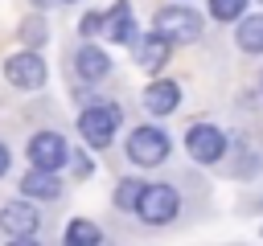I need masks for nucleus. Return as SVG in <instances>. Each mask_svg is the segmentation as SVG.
I'll list each match as a JSON object with an SVG mask.
<instances>
[{"instance_id":"nucleus-17","label":"nucleus","mask_w":263,"mask_h":246,"mask_svg":"<svg viewBox=\"0 0 263 246\" xmlns=\"http://www.w3.org/2000/svg\"><path fill=\"white\" fill-rule=\"evenodd\" d=\"M210 12H214L218 20H242L247 0H210Z\"/></svg>"},{"instance_id":"nucleus-19","label":"nucleus","mask_w":263,"mask_h":246,"mask_svg":"<svg viewBox=\"0 0 263 246\" xmlns=\"http://www.w3.org/2000/svg\"><path fill=\"white\" fill-rule=\"evenodd\" d=\"M99 16H103V12H86V16H82V25H78V29H82V33H86V37H90V33H99Z\"/></svg>"},{"instance_id":"nucleus-7","label":"nucleus","mask_w":263,"mask_h":246,"mask_svg":"<svg viewBox=\"0 0 263 246\" xmlns=\"http://www.w3.org/2000/svg\"><path fill=\"white\" fill-rule=\"evenodd\" d=\"M99 33L107 37V41H119V45H136V16H132V4L127 0H115L111 4V12H103L99 16Z\"/></svg>"},{"instance_id":"nucleus-13","label":"nucleus","mask_w":263,"mask_h":246,"mask_svg":"<svg viewBox=\"0 0 263 246\" xmlns=\"http://www.w3.org/2000/svg\"><path fill=\"white\" fill-rule=\"evenodd\" d=\"M21 193H29V197H41V201H53V197L62 193V184H58V172H37V168H29V172H25V180H21Z\"/></svg>"},{"instance_id":"nucleus-16","label":"nucleus","mask_w":263,"mask_h":246,"mask_svg":"<svg viewBox=\"0 0 263 246\" xmlns=\"http://www.w3.org/2000/svg\"><path fill=\"white\" fill-rule=\"evenodd\" d=\"M140 193H144V180H119V189H115V205H119V209H136Z\"/></svg>"},{"instance_id":"nucleus-6","label":"nucleus","mask_w":263,"mask_h":246,"mask_svg":"<svg viewBox=\"0 0 263 246\" xmlns=\"http://www.w3.org/2000/svg\"><path fill=\"white\" fill-rule=\"evenodd\" d=\"M185 148H189V156H193L197 164H214V160H222V152H226V135H222L214 123H193L189 135H185Z\"/></svg>"},{"instance_id":"nucleus-18","label":"nucleus","mask_w":263,"mask_h":246,"mask_svg":"<svg viewBox=\"0 0 263 246\" xmlns=\"http://www.w3.org/2000/svg\"><path fill=\"white\" fill-rule=\"evenodd\" d=\"M21 41L33 45V53H37V45H45V25H41V20H25V25H21Z\"/></svg>"},{"instance_id":"nucleus-11","label":"nucleus","mask_w":263,"mask_h":246,"mask_svg":"<svg viewBox=\"0 0 263 246\" xmlns=\"http://www.w3.org/2000/svg\"><path fill=\"white\" fill-rule=\"evenodd\" d=\"M177 102H181V86L177 82H152L148 90H144V107L152 111V115H168V111H177Z\"/></svg>"},{"instance_id":"nucleus-12","label":"nucleus","mask_w":263,"mask_h":246,"mask_svg":"<svg viewBox=\"0 0 263 246\" xmlns=\"http://www.w3.org/2000/svg\"><path fill=\"white\" fill-rule=\"evenodd\" d=\"M136 57H140V66H144V70H160V66L168 61V41H164V37H156V33L136 37Z\"/></svg>"},{"instance_id":"nucleus-8","label":"nucleus","mask_w":263,"mask_h":246,"mask_svg":"<svg viewBox=\"0 0 263 246\" xmlns=\"http://www.w3.org/2000/svg\"><path fill=\"white\" fill-rule=\"evenodd\" d=\"M4 74H8V82L12 86H21V90H37V86H45V61H41V53H12L8 61H4Z\"/></svg>"},{"instance_id":"nucleus-4","label":"nucleus","mask_w":263,"mask_h":246,"mask_svg":"<svg viewBox=\"0 0 263 246\" xmlns=\"http://www.w3.org/2000/svg\"><path fill=\"white\" fill-rule=\"evenodd\" d=\"M70 164V148H66V139L58 135V131H37L33 139H29V168H37V172H58V168H66Z\"/></svg>"},{"instance_id":"nucleus-3","label":"nucleus","mask_w":263,"mask_h":246,"mask_svg":"<svg viewBox=\"0 0 263 246\" xmlns=\"http://www.w3.org/2000/svg\"><path fill=\"white\" fill-rule=\"evenodd\" d=\"M168 135L160 131V127H136L132 135H127V160H136V164H144V168H152V164H164L168 160Z\"/></svg>"},{"instance_id":"nucleus-20","label":"nucleus","mask_w":263,"mask_h":246,"mask_svg":"<svg viewBox=\"0 0 263 246\" xmlns=\"http://www.w3.org/2000/svg\"><path fill=\"white\" fill-rule=\"evenodd\" d=\"M4 172H8V148L0 144V176H4Z\"/></svg>"},{"instance_id":"nucleus-15","label":"nucleus","mask_w":263,"mask_h":246,"mask_svg":"<svg viewBox=\"0 0 263 246\" xmlns=\"http://www.w3.org/2000/svg\"><path fill=\"white\" fill-rule=\"evenodd\" d=\"M238 45L247 53H263V16H242L238 20Z\"/></svg>"},{"instance_id":"nucleus-9","label":"nucleus","mask_w":263,"mask_h":246,"mask_svg":"<svg viewBox=\"0 0 263 246\" xmlns=\"http://www.w3.org/2000/svg\"><path fill=\"white\" fill-rule=\"evenodd\" d=\"M37 225H41V217L29 201H12V205L0 209V230H8L12 238H33Z\"/></svg>"},{"instance_id":"nucleus-1","label":"nucleus","mask_w":263,"mask_h":246,"mask_svg":"<svg viewBox=\"0 0 263 246\" xmlns=\"http://www.w3.org/2000/svg\"><path fill=\"white\" fill-rule=\"evenodd\" d=\"M156 37H164L168 45L173 41H197L201 37V16L193 8H181V4H168V8H156V20H152Z\"/></svg>"},{"instance_id":"nucleus-10","label":"nucleus","mask_w":263,"mask_h":246,"mask_svg":"<svg viewBox=\"0 0 263 246\" xmlns=\"http://www.w3.org/2000/svg\"><path fill=\"white\" fill-rule=\"evenodd\" d=\"M74 70H78V78L99 82V78H107V74H111V57H107L99 45H82V49L74 53Z\"/></svg>"},{"instance_id":"nucleus-14","label":"nucleus","mask_w":263,"mask_h":246,"mask_svg":"<svg viewBox=\"0 0 263 246\" xmlns=\"http://www.w3.org/2000/svg\"><path fill=\"white\" fill-rule=\"evenodd\" d=\"M99 238H103V230H99L95 221H86V217H74V221L66 225V238H62V246H99Z\"/></svg>"},{"instance_id":"nucleus-2","label":"nucleus","mask_w":263,"mask_h":246,"mask_svg":"<svg viewBox=\"0 0 263 246\" xmlns=\"http://www.w3.org/2000/svg\"><path fill=\"white\" fill-rule=\"evenodd\" d=\"M115 127H119V107L111 102H99V107H86L78 115V131L90 148H107L115 139Z\"/></svg>"},{"instance_id":"nucleus-5","label":"nucleus","mask_w":263,"mask_h":246,"mask_svg":"<svg viewBox=\"0 0 263 246\" xmlns=\"http://www.w3.org/2000/svg\"><path fill=\"white\" fill-rule=\"evenodd\" d=\"M177 209H181V201H177V189H168V184H144V193H140V201H136V213H140L144 221H152V225L173 221Z\"/></svg>"},{"instance_id":"nucleus-21","label":"nucleus","mask_w":263,"mask_h":246,"mask_svg":"<svg viewBox=\"0 0 263 246\" xmlns=\"http://www.w3.org/2000/svg\"><path fill=\"white\" fill-rule=\"evenodd\" d=\"M8 246H37V242H33V238H12Z\"/></svg>"}]
</instances>
